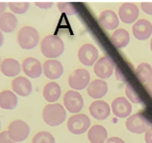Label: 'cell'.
<instances>
[{"label": "cell", "mask_w": 152, "mask_h": 143, "mask_svg": "<svg viewBox=\"0 0 152 143\" xmlns=\"http://www.w3.org/2000/svg\"><path fill=\"white\" fill-rule=\"evenodd\" d=\"M61 87L56 82H50L46 84L43 88V96L48 102L54 103L61 96Z\"/></svg>", "instance_id": "cb8c5ba5"}, {"label": "cell", "mask_w": 152, "mask_h": 143, "mask_svg": "<svg viewBox=\"0 0 152 143\" xmlns=\"http://www.w3.org/2000/svg\"><path fill=\"white\" fill-rule=\"evenodd\" d=\"M0 143H16L13 141V139L10 137V135L7 131H3L0 132Z\"/></svg>", "instance_id": "4dcf8cb0"}, {"label": "cell", "mask_w": 152, "mask_h": 143, "mask_svg": "<svg viewBox=\"0 0 152 143\" xmlns=\"http://www.w3.org/2000/svg\"><path fill=\"white\" fill-rule=\"evenodd\" d=\"M91 120L85 114H76L71 116L67 121V128L73 134H82L89 131Z\"/></svg>", "instance_id": "277c9868"}, {"label": "cell", "mask_w": 152, "mask_h": 143, "mask_svg": "<svg viewBox=\"0 0 152 143\" xmlns=\"http://www.w3.org/2000/svg\"><path fill=\"white\" fill-rule=\"evenodd\" d=\"M125 93H126V96L128 97V100L131 101L132 103H140L141 102V99H140V96L137 95V93L134 90V87L130 84H128L125 88Z\"/></svg>", "instance_id": "f1b7e54d"}, {"label": "cell", "mask_w": 152, "mask_h": 143, "mask_svg": "<svg viewBox=\"0 0 152 143\" xmlns=\"http://www.w3.org/2000/svg\"><path fill=\"white\" fill-rule=\"evenodd\" d=\"M136 76L141 83H147L152 79V66L147 62H141L136 68Z\"/></svg>", "instance_id": "484cf974"}, {"label": "cell", "mask_w": 152, "mask_h": 143, "mask_svg": "<svg viewBox=\"0 0 152 143\" xmlns=\"http://www.w3.org/2000/svg\"><path fill=\"white\" fill-rule=\"evenodd\" d=\"M39 42L38 31L32 26H23L18 32V43L20 48L25 50H31L35 48Z\"/></svg>", "instance_id": "3957f363"}, {"label": "cell", "mask_w": 152, "mask_h": 143, "mask_svg": "<svg viewBox=\"0 0 152 143\" xmlns=\"http://www.w3.org/2000/svg\"><path fill=\"white\" fill-rule=\"evenodd\" d=\"M99 23L104 29L113 30L119 26V18L115 12L111 10H104L99 15Z\"/></svg>", "instance_id": "ffe728a7"}, {"label": "cell", "mask_w": 152, "mask_h": 143, "mask_svg": "<svg viewBox=\"0 0 152 143\" xmlns=\"http://www.w3.org/2000/svg\"><path fill=\"white\" fill-rule=\"evenodd\" d=\"M22 67L19 61L12 58H4L0 63V71L7 77H15L20 74Z\"/></svg>", "instance_id": "d6986e66"}, {"label": "cell", "mask_w": 152, "mask_h": 143, "mask_svg": "<svg viewBox=\"0 0 152 143\" xmlns=\"http://www.w3.org/2000/svg\"><path fill=\"white\" fill-rule=\"evenodd\" d=\"M43 121L50 127H57L63 124L65 118L66 112L64 107L60 103H50L47 104L42 110Z\"/></svg>", "instance_id": "7a4b0ae2"}, {"label": "cell", "mask_w": 152, "mask_h": 143, "mask_svg": "<svg viewBox=\"0 0 152 143\" xmlns=\"http://www.w3.org/2000/svg\"><path fill=\"white\" fill-rule=\"evenodd\" d=\"M64 104L65 109L70 113L77 114L84 106V100L82 96L76 90H68L64 96Z\"/></svg>", "instance_id": "ba28073f"}, {"label": "cell", "mask_w": 152, "mask_h": 143, "mask_svg": "<svg viewBox=\"0 0 152 143\" xmlns=\"http://www.w3.org/2000/svg\"><path fill=\"white\" fill-rule=\"evenodd\" d=\"M43 72L51 80L58 79L64 73V66L57 60H48L43 63Z\"/></svg>", "instance_id": "ac0fdd59"}, {"label": "cell", "mask_w": 152, "mask_h": 143, "mask_svg": "<svg viewBox=\"0 0 152 143\" xmlns=\"http://www.w3.org/2000/svg\"><path fill=\"white\" fill-rule=\"evenodd\" d=\"M3 43H4V36H3V34H2V31L0 30V48L2 47Z\"/></svg>", "instance_id": "74e56055"}, {"label": "cell", "mask_w": 152, "mask_h": 143, "mask_svg": "<svg viewBox=\"0 0 152 143\" xmlns=\"http://www.w3.org/2000/svg\"><path fill=\"white\" fill-rule=\"evenodd\" d=\"M35 4L39 7V8L48 9V8H51V7L53 6V2H36Z\"/></svg>", "instance_id": "d6a6232c"}, {"label": "cell", "mask_w": 152, "mask_h": 143, "mask_svg": "<svg viewBox=\"0 0 152 143\" xmlns=\"http://www.w3.org/2000/svg\"><path fill=\"white\" fill-rule=\"evenodd\" d=\"M11 86L13 92L20 96H27L32 92L31 83L28 79L23 77V76H18V77L14 78Z\"/></svg>", "instance_id": "e0dca14e"}, {"label": "cell", "mask_w": 152, "mask_h": 143, "mask_svg": "<svg viewBox=\"0 0 152 143\" xmlns=\"http://www.w3.org/2000/svg\"><path fill=\"white\" fill-rule=\"evenodd\" d=\"M115 68V63L108 55H103L95 63L94 72L99 79H108Z\"/></svg>", "instance_id": "52a82bcc"}, {"label": "cell", "mask_w": 152, "mask_h": 143, "mask_svg": "<svg viewBox=\"0 0 152 143\" xmlns=\"http://www.w3.org/2000/svg\"><path fill=\"white\" fill-rule=\"evenodd\" d=\"M144 88H145V90H147L148 95H149L151 97H152V79L149 80L147 83L144 84Z\"/></svg>", "instance_id": "e575fe53"}, {"label": "cell", "mask_w": 152, "mask_h": 143, "mask_svg": "<svg viewBox=\"0 0 152 143\" xmlns=\"http://www.w3.org/2000/svg\"><path fill=\"white\" fill-rule=\"evenodd\" d=\"M108 92V85L102 79H96L90 82L87 87L88 95L94 99H99L103 97Z\"/></svg>", "instance_id": "2e32d148"}, {"label": "cell", "mask_w": 152, "mask_h": 143, "mask_svg": "<svg viewBox=\"0 0 152 143\" xmlns=\"http://www.w3.org/2000/svg\"><path fill=\"white\" fill-rule=\"evenodd\" d=\"M150 49H151V51H152V38H151V41H150Z\"/></svg>", "instance_id": "f35d334b"}, {"label": "cell", "mask_w": 152, "mask_h": 143, "mask_svg": "<svg viewBox=\"0 0 152 143\" xmlns=\"http://www.w3.org/2000/svg\"><path fill=\"white\" fill-rule=\"evenodd\" d=\"M8 7L14 14L23 15L25 14L29 8L28 2H9Z\"/></svg>", "instance_id": "83f0119b"}, {"label": "cell", "mask_w": 152, "mask_h": 143, "mask_svg": "<svg viewBox=\"0 0 152 143\" xmlns=\"http://www.w3.org/2000/svg\"><path fill=\"white\" fill-rule=\"evenodd\" d=\"M0 128H1V123H0Z\"/></svg>", "instance_id": "ab89813d"}, {"label": "cell", "mask_w": 152, "mask_h": 143, "mask_svg": "<svg viewBox=\"0 0 152 143\" xmlns=\"http://www.w3.org/2000/svg\"><path fill=\"white\" fill-rule=\"evenodd\" d=\"M118 15H119L120 20H122L124 23H127V24L133 23L136 22L140 16L139 7L131 2L123 3L119 8Z\"/></svg>", "instance_id": "8fae6325"}, {"label": "cell", "mask_w": 152, "mask_h": 143, "mask_svg": "<svg viewBox=\"0 0 152 143\" xmlns=\"http://www.w3.org/2000/svg\"><path fill=\"white\" fill-rule=\"evenodd\" d=\"M19 20L15 16V14L5 12L4 14L0 15V30L2 32L10 33L13 32L18 26Z\"/></svg>", "instance_id": "44dd1931"}, {"label": "cell", "mask_w": 152, "mask_h": 143, "mask_svg": "<svg viewBox=\"0 0 152 143\" xmlns=\"http://www.w3.org/2000/svg\"><path fill=\"white\" fill-rule=\"evenodd\" d=\"M105 143H125V141L119 137H110L106 140Z\"/></svg>", "instance_id": "d590c367"}, {"label": "cell", "mask_w": 152, "mask_h": 143, "mask_svg": "<svg viewBox=\"0 0 152 143\" xmlns=\"http://www.w3.org/2000/svg\"><path fill=\"white\" fill-rule=\"evenodd\" d=\"M140 7L146 15H152V2H141Z\"/></svg>", "instance_id": "1f68e13d"}, {"label": "cell", "mask_w": 152, "mask_h": 143, "mask_svg": "<svg viewBox=\"0 0 152 143\" xmlns=\"http://www.w3.org/2000/svg\"><path fill=\"white\" fill-rule=\"evenodd\" d=\"M8 134L13 141L22 142L26 140L29 134V125L23 120H14L8 125Z\"/></svg>", "instance_id": "5b68a950"}, {"label": "cell", "mask_w": 152, "mask_h": 143, "mask_svg": "<svg viewBox=\"0 0 152 143\" xmlns=\"http://www.w3.org/2000/svg\"><path fill=\"white\" fill-rule=\"evenodd\" d=\"M88 138L91 143H104L107 140V131L101 125H95L89 128Z\"/></svg>", "instance_id": "7402d4cb"}, {"label": "cell", "mask_w": 152, "mask_h": 143, "mask_svg": "<svg viewBox=\"0 0 152 143\" xmlns=\"http://www.w3.org/2000/svg\"><path fill=\"white\" fill-rule=\"evenodd\" d=\"M18 105V96L11 90H5L0 93V107L5 110H13Z\"/></svg>", "instance_id": "603a6c76"}, {"label": "cell", "mask_w": 152, "mask_h": 143, "mask_svg": "<svg viewBox=\"0 0 152 143\" xmlns=\"http://www.w3.org/2000/svg\"><path fill=\"white\" fill-rule=\"evenodd\" d=\"M7 3L6 2H0V15L5 13V10L7 8Z\"/></svg>", "instance_id": "8d00e7d4"}, {"label": "cell", "mask_w": 152, "mask_h": 143, "mask_svg": "<svg viewBox=\"0 0 152 143\" xmlns=\"http://www.w3.org/2000/svg\"><path fill=\"white\" fill-rule=\"evenodd\" d=\"M31 143H56V141L50 132L39 131L33 136Z\"/></svg>", "instance_id": "4316f807"}, {"label": "cell", "mask_w": 152, "mask_h": 143, "mask_svg": "<svg viewBox=\"0 0 152 143\" xmlns=\"http://www.w3.org/2000/svg\"><path fill=\"white\" fill-rule=\"evenodd\" d=\"M0 63H1V62H0Z\"/></svg>", "instance_id": "60d3db41"}, {"label": "cell", "mask_w": 152, "mask_h": 143, "mask_svg": "<svg viewBox=\"0 0 152 143\" xmlns=\"http://www.w3.org/2000/svg\"><path fill=\"white\" fill-rule=\"evenodd\" d=\"M110 107L107 102L103 100H96L90 104V114L96 120H105L110 115Z\"/></svg>", "instance_id": "9a60e30c"}, {"label": "cell", "mask_w": 152, "mask_h": 143, "mask_svg": "<svg viewBox=\"0 0 152 143\" xmlns=\"http://www.w3.org/2000/svg\"><path fill=\"white\" fill-rule=\"evenodd\" d=\"M78 58L82 64L86 66H92L98 61L99 51L94 45L84 44L78 50Z\"/></svg>", "instance_id": "30bf717a"}, {"label": "cell", "mask_w": 152, "mask_h": 143, "mask_svg": "<svg viewBox=\"0 0 152 143\" xmlns=\"http://www.w3.org/2000/svg\"><path fill=\"white\" fill-rule=\"evenodd\" d=\"M144 140H145V143H152V128H150L149 130L145 132Z\"/></svg>", "instance_id": "836d02e7"}, {"label": "cell", "mask_w": 152, "mask_h": 143, "mask_svg": "<svg viewBox=\"0 0 152 143\" xmlns=\"http://www.w3.org/2000/svg\"><path fill=\"white\" fill-rule=\"evenodd\" d=\"M58 7L60 9L61 12L67 14V15H74L76 13V9L73 6L72 3H68V2H60L58 3Z\"/></svg>", "instance_id": "f546056e"}, {"label": "cell", "mask_w": 152, "mask_h": 143, "mask_svg": "<svg viewBox=\"0 0 152 143\" xmlns=\"http://www.w3.org/2000/svg\"><path fill=\"white\" fill-rule=\"evenodd\" d=\"M90 73L84 68H78L68 77V85L74 90H80L87 88L90 84Z\"/></svg>", "instance_id": "8992f818"}, {"label": "cell", "mask_w": 152, "mask_h": 143, "mask_svg": "<svg viewBox=\"0 0 152 143\" xmlns=\"http://www.w3.org/2000/svg\"><path fill=\"white\" fill-rule=\"evenodd\" d=\"M150 122L141 114H134L130 116L126 121V128L133 134H142L148 131Z\"/></svg>", "instance_id": "9c48e42d"}, {"label": "cell", "mask_w": 152, "mask_h": 143, "mask_svg": "<svg viewBox=\"0 0 152 143\" xmlns=\"http://www.w3.org/2000/svg\"><path fill=\"white\" fill-rule=\"evenodd\" d=\"M133 34L137 40H147L152 34V24L148 20L140 19L133 26Z\"/></svg>", "instance_id": "5bb4252c"}, {"label": "cell", "mask_w": 152, "mask_h": 143, "mask_svg": "<svg viewBox=\"0 0 152 143\" xmlns=\"http://www.w3.org/2000/svg\"><path fill=\"white\" fill-rule=\"evenodd\" d=\"M41 53L49 60H55L64 53V44L61 37L57 35H47L40 44Z\"/></svg>", "instance_id": "6da1fadb"}, {"label": "cell", "mask_w": 152, "mask_h": 143, "mask_svg": "<svg viewBox=\"0 0 152 143\" xmlns=\"http://www.w3.org/2000/svg\"><path fill=\"white\" fill-rule=\"evenodd\" d=\"M111 41L117 49L125 48L130 42V34L125 28L116 29L111 35Z\"/></svg>", "instance_id": "d4e9b609"}, {"label": "cell", "mask_w": 152, "mask_h": 143, "mask_svg": "<svg viewBox=\"0 0 152 143\" xmlns=\"http://www.w3.org/2000/svg\"><path fill=\"white\" fill-rule=\"evenodd\" d=\"M23 71L29 78H38L43 71V65L41 62L34 58H26L22 63Z\"/></svg>", "instance_id": "7c38bea8"}, {"label": "cell", "mask_w": 152, "mask_h": 143, "mask_svg": "<svg viewBox=\"0 0 152 143\" xmlns=\"http://www.w3.org/2000/svg\"><path fill=\"white\" fill-rule=\"evenodd\" d=\"M111 109L113 114L118 118L130 117L132 113V104L125 97H117L112 101Z\"/></svg>", "instance_id": "4fadbf2b"}]
</instances>
